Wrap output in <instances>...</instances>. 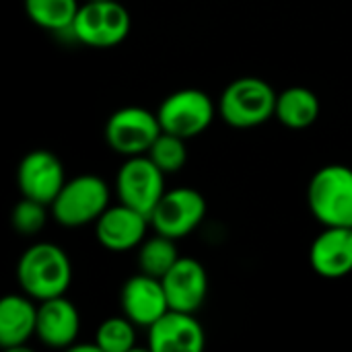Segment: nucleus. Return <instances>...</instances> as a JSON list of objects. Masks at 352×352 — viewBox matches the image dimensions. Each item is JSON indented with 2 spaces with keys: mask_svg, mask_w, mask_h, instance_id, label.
I'll return each mask as SVG.
<instances>
[{
  "mask_svg": "<svg viewBox=\"0 0 352 352\" xmlns=\"http://www.w3.org/2000/svg\"><path fill=\"white\" fill-rule=\"evenodd\" d=\"M16 280L23 293L37 303L62 297L72 283L70 258L56 243H33L16 262Z\"/></svg>",
  "mask_w": 352,
  "mask_h": 352,
  "instance_id": "obj_1",
  "label": "nucleus"
},
{
  "mask_svg": "<svg viewBox=\"0 0 352 352\" xmlns=\"http://www.w3.org/2000/svg\"><path fill=\"white\" fill-rule=\"evenodd\" d=\"M278 93L258 76H241L229 82L219 99V113L233 128H256L274 118Z\"/></svg>",
  "mask_w": 352,
  "mask_h": 352,
  "instance_id": "obj_2",
  "label": "nucleus"
},
{
  "mask_svg": "<svg viewBox=\"0 0 352 352\" xmlns=\"http://www.w3.org/2000/svg\"><path fill=\"white\" fill-rule=\"evenodd\" d=\"M311 214L324 227H352V169L326 165L318 169L307 186Z\"/></svg>",
  "mask_w": 352,
  "mask_h": 352,
  "instance_id": "obj_3",
  "label": "nucleus"
},
{
  "mask_svg": "<svg viewBox=\"0 0 352 352\" xmlns=\"http://www.w3.org/2000/svg\"><path fill=\"white\" fill-rule=\"evenodd\" d=\"M107 208H109V188L99 175H91V173L66 179V184L50 204V212L54 221L68 229L97 223V219Z\"/></svg>",
  "mask_w": 352,
  "mask_h": 352,
  "instance_id": "obj_4",
  "label": "nucleus"
},
{
  "mask_svg": "<svg viewBox=\"0 0 352 352\" xmlns=\"http://www.w3.org/2000/svg\"><path fill=\"white\" fill-rule=\"evenodd\" d=\"M132 29L128 8L118 0H87L72 23V35L89 47H113Z\"/></svg>",
  "mask_w": 352,
  "mask_h": 352,
  "instance_id": "obj_5",
  "label": "nucleus"
},
{
  "mask_svg": "<svg viewBox=\"0 0 352 352\" xmlns=\"http://www.w3.org/2000/svg\"><path fill=\"white\" fill-rule=\"evenodd\" d=\"M161 132L163 128L157 111H148L140 105H128L113 111L105 124L107 144L124 157L146 155Z\"/></svg>",
  "mask_w": 352,
  "mask_h": 352,
  "instance_id": "obj_6",
  "label": "nucleus"
},
{
  "mask_svg": "<svg viewBox=\"0 0 352 352\" xmlns=\"http://www.w3.org/2000/svg\"><path fill=\"white\" fill-rule=\"evenodd\" d=\"M157 118L163 132L192 138L202 134L212 124L214 103L200 89H179L161 101Z\"/></svg>",
  "mask_w": 352,
  "mask_h": 352,
  "instance_id": "obj_7",
  "label": "nucleus"
},
{
  "mask_svg": "<svg viewBox=\"0 0 352 352\" xmlns=\"http://www.w3.org/2000/svg\"><path fill=\"white\" fill-rule=\"evenodd\" d=\"M116 192L120 202L144 212L151 219L157 202L167 192L165 173L151 161L148 155L126 157L116 177Z\"/></svg>",
  "mask_w": 352,
  "mask_h": 352,
  "instance_id": "obj_8",
  "label": "nucleus"
},
{
  "mask_svg": "<svg viewBox=\"0 0 352 352\" xmlns=\"http://www.w3.org/2000/svg\"><path fill=\"white\" fill-rule=\"evenodd\" d=\"M206 214V200L194 188L167 190L151 212V227L171 239H184L200 227Z\"/></svg>",
  "mask_w": 352,
  "mask_h": 352,
  "instance_id": "obj_9",
  "label": "nucleus"
},
{
  "mask_svg": "<svg viewBox=\"0 0 352 352\" xmlns=\"http://www.w3.org/2000/svg\"><path fill=\"white\" fill-rule=\"evenodd\" d=\"M16 184L21 196L50 206L66 184L64 165L52 151L35 148L21 159L16 167Z\"/></svg>",
  "mask_w": 352,
  "mask_h": 352,
  "instance_id": "obj_10",
  "label": "nucleus"
},
{
  "mask_svg": "<svg viewBox=\"0 0 352 352\" xmlns=\"http://www.w3.org/2000/svg\"><path fill=\"white\" fill-rule=\"evenodd\" d=\"M148 227L151 219L144 212L118 202L116 206L109 204V208L97 219L95 235L109 252H130L146 239Z\"/></svg>",
  "mask_w": 352,
  "mask_h": 352,
  "instance_id": "obj_11",
  "label": "nucleus"
},
{
  "mask_svg": "<svg viewBox=\"0 0 352 352\" xmlns=\"http://www.w3.org/2000/svg\"><path fill=\"white\" fill-rule=\"evenodd\" d=\"M206 334L194 314L169 309L148 328V346L153 352H200Z\"/></svg>",
  "mask_w": 352,
  "mask_h": 352,
  "instance_id": "obj_12",
  "label": "nucleus"
},
{
  "mask_svg": "<svg viewBox=\"0 0 352 352\" xmlns=\"http://www.w3.org/2000/svg\"><path fill=\"white\" fill-rule=\"evenodd\" d=\"M122 311L140 328H151L165 311H169V301L161 278L148 274H134L122 287Z\"/></svg>",
  "mask_w": 352,
  "mask_h": 352,
  "instance_id": "obj_13",
  "label": "nucleus"
},
{
  "mask_svg": "<svg viewBox=\"0 0 352 352\" xmlns=\"http://www.w3.org/2000/svg\"><path fill=\"white\" fill-rule=\"evenodd\" d=\"M169 309L196 314L208 293V276L204 266L194 258H179L161 278Z\"/></svg>",
  "mask_w": 352,
  "mask_h": 352,
  "instance_id": "obj_14",
  "label": "nucleus"
},
{
  "mask_svg": "<svg viewBox=\"0 0 352 352\" xmlns=\"http://www.w3.org/2000/svg\"><path fill=\"white\" fill-rule=\"evenodd\" d=\"M309 264L322 278L338 280L352 272V227H324L309 250Z\"/></svg>",
  "mask_w": 352,
  "mask_h": 352,
  "instance_id": "obj_15",
  "label": "nucleus"
},
{
  "mask_svg": "<svg viewBox=\"0 0 352 352\" xmlns=\"http://www.w3.org/2000/svg\"><path fill=\"white\" fill-rule=\"evenodd\" d=\"M80 330L78 309L62 295L37 305V332L35 336L50 349H70Z\"/></svg>",
  "mask_w": 352,
  "mask_h": 352,
  "instance_id": "obj_16",
  "label": "nucleus"
},
{
  "mask_svg": "<svg viewBox=\"0 0 352 352\" xmlns=\"http://www.w3.org/2000/svg\"><path fill=\"white\" fill-rule=\"evenodd\" d=\"M29 295H6L0 301V346L21 351L37 332V305Z\"/></svg>",
  "mask_w": 352,
  "mask_h": 352,
  "instance_id": "obj_17",
  "label": "nucleus"
},
{
  "mask_svg": "<svg viewBox=\"0 0 352 352\" xmlns=\"http://www.w3.org/2000/svg\"><path fill=\"white\" fill-rule=\"evenodd\" d=\"M274 118L291 130H305L320 118V99L307 87H289L276 97Z\"/></svg>",
  "mask_w": 352,
  "mask_h": 352,
  "instance_id": "obj_18",
  "label": "nucleus"
},
{
  "mask_svg": "<svg viewBox=\"0 0 352 352\" xmlns=\"http://www.w3.org/2000/svg\"><path fill=\"white\" fill-rule=\"evenodd\" d=\"M78 0H25L31 23L47 31H70L78 14Z\"/></svg>",
  "mask_w": 352,
  "mask_h": 352,
  "instance_id": "obj_19",
  "label": "nucleus"
},
{
  "mask_svg": "<svg viewBox=\"0 0 352 352\" xmlns=\"http://www.w3.org/2000/svg\"><path fill=\"white\" fill-rule=\"evenodd\" d=\"M182 256L177 254L175 239L155 233L140 243L138 250V270L142 274L163 278Z\"/></svg>",
  "mask_w": 352,
  "mask_h": 352,
  "instance_id": "obj_20",
  "label": "nucleus"
},
{
  "mask_svg": "<svg viewBox=\"0 0 352 352\" xmlns=\"http://www.w3.org/2000/svg\"><path fill=\"white\" fill-rule=\"evenodd\" d=\"M95 342L103 352H128L136 344V324L122 318H107L95 334Z\"/></svg>",
  "mask_w": 352,
  "mask_h": 352,
  "instance_id": "obj_21",
  "label": "nucleus"
},
{
  "mask_svg": "<svg viewBox=\"0 0 352 352\" xmlns=\"http://www.w3.org/2000/svg\"><path fill=\"white\" fill-rule=\"evenodd\" d=\"M151 157V161L165 173H177L186 161H188V148H186V138L169 134V132H161L159 138L153 142V146L146 153Z\"/></svg>",
  "mask_w": 352,
  "mask_h": 352,
  "instance_id": "obj_22",
  "label": "nucleus"
},
{
  "mask_svg": "<svg viewBox=\"0 0 352 352\" xmlns=\"http://www.w3.org/2000/svg\"><path fill=\"white\" fill-rule=\"evenodd\" d=\"M47 204L33 198H21L10 212V225L21 235H37L47 223Z\"/></svg>",
  "mask_w": 352,
  "mask_h": 352,
  "instance_id": "obj_23",
  "label": "nucleus"
}]
</instances>
